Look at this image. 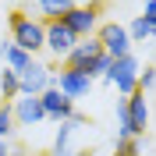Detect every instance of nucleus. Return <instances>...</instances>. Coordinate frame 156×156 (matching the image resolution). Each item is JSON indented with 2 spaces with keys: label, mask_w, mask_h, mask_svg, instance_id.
Segmentation results:
<instances>
[{
  "label": "nucleus",
  "mask_w": 156,
  "mask_h": 156,
  "mask_svg": "<svg viewBox=\"0 0 156 156\" xmlns=\"http://www.w3.org/2000/svg\"><path fill=\"white\" fill-rule=\"evenodd\" d=\"M7 21H11V43L36 57L39 50H43V36H46L43 18H29L25 11H11V18H7Z\"/></svg>",
  "instance_id": "nucleus-1"
},
{
  "label": "nucleus",
  "mask_w": 156,
  "mask_h": 156,
  "mask_svg": "<svg viewBox=\"0 0 156 156\" xmlns=\"http://www.w3.org/2000/svg\"><path fill=\"white\" fill-rule=\"evenodd\" d=\"M138 71H142V60H138L135 53H124V57L110 60V71L103 78H107L110 85H117V96L124 99V96H131L138 89Z\"/></svg>",
  "instance_id": "nucleus-2"
},
{
  "label": "nucleus",
  "mask_w": 156,
  "mask_h": 156,
  "mask_svg": "<svg viewBox=\"0 0 156 156\" xmlns=\"http://www.w3.org/2000/svg\"><path fill=\"white\" fill-rule=\"evenodd\" d=\"M53 85V71L50 64L32 57L25 68H18V96H39V92H46Z\"/></svg>",
  "instance_id": "nucleus-3"
},
{
  "label": "nucleus",
  "mask_w": 156,
  "mask_h": 156,
  "mask_svg": "<svg viewBox=\"0 0 156 156\" xmlns=\"http://www.w3.org/2000/svg\"><path fill=\"white\" fill-rule=\"evenodd\" d=\"M92 36L99 39V46H103V53H107L110 60L124 57V53H131V39H128V29L121 25V21H103V25H96V32Z\"/></svg>",
  "instance_id": "nucleus-4"
},
{
  "label": "nucleus",
  "mask_w": 156,
  "mask_h": 156,
  "mask_svg": "<svg viewBox=\"0 0 156 156\" xmlns=\"http://www.w3.org/2000/svg\"><path fill=\"white\" fill-rule=\"evenodd\" d=\"M43 29H46V36H43V50H50L53 57H68L71 50H75V43H78V36L64 25L60 18H53V21H43Z\"/></svg>",
  "instance_id": "nucleus-5"
},
{
  "label": "nucleus",
  "mask_w": 156,
  "mask_h": 156,
  "mask_svg": "<svg viewBox=\"0 0 156 156\" xmlns=\"http://www.w3.org/2000/svg\"><path fill=\"white\" fill-rule=\"evenodd\" d=\"M99 7H103V4H75L60 21H64L78 39H85V36H92L96 25H99Z\"/></svg>",
  "instance_id": "nucleus-6"
},
{
  "label": "nucleus",
  "mask_w": 156,
  "mask_h": 156,
  "mask_svg": "<svg viewBox=\"0 0 156 156\" xmlns=\"http://www.w3.org/2000/svg\"><path fill=\"white\" fill-rule=\"evenodd\" d=\"M99 57H103V46H99V39H96V36H85V39H78V43H75V50L64 57V68L89 75V68H92Z\"/></svg>",
  "instance_id": "nucleus-7"
},
{
  "label": "nucleus",
  "mask_w": 156,
  "mask_h": 156,
  "mask_svg": "<svg viewBox=\"0 0 156 156\" xmlns=\"http://www.w3.org/2000/svg\"><path fill=\"white\" fill-rule=\"evenodd\" d=\"M53 89H60L68 99H85L89 92H92V78H89V75H82V71L64 68L60 75H53Z\"/></svg>",
  "instance_id": "nucleus-8"
},
{
  "label": "nucleus",
  "mask_w": 156,
  "mask_h": 156,
  "mask_svg": "<svg viewBox=\"0 0 156 156\" xmlns=\"http://www.w3.org/2000/svg\"><path fill=\"white\" fill-rule=\"evenodd\" d=\"M11 114H14V128H36L39 121H46L39 96H18V99H11Z\"/></svg>",
  "instance_id": "nucleus-9"
},
{
  "label": "nucleus",
  "mask_w": 156,
  "mask_h": 156,
  "mask_svg": "<svg viewBox=\"0 0 156 156\" xmlns=\"http://www.w3.org/2000/svg\"><path fill=\"white\" fill-rule=\"evenodd\" d=\"M39 103H43V114H46L50 121H68V117L75 114V99H68L53 85H50L46 92H39Z\"/></svg>",
  "instance_id": "nucleus-10"
},
{
  "label": "nucleus",
  "mask_w": 156,
  "mask_h": 156,
  "mask_svg": "<svg viewBox=\"0 0 156 156\" xmlns=\"http://www.w3.org/2000/svg\"><path fill=\"white\" fill-rule=\"evenodd\" d=\"M124 110H128V121L135 128V135H146L149 128V103H146V92L135 89L131 96H124Z\"/></svg>",
  "instance_id": "nucleus-11"
},
{
  "label": "nucleus",
  "mask_w": 156,
  "mask_h": 156,
  "mask_svg": "<svg viewBox=\"0 0 156 156\" xmlns=\"http://www.w3.org/2000/svg\"><path fill=\"white\" fill-rule=\"evenodd\" d=\"M0 57H4V68H14V71H18V68H25V64L32 60V53H25L21 46H14L11 39H7V43L0 39Z\"/></svg>",
  "instance_id": "nucleus-12"
},
{
  "label": "nucleus",
  "mask_w": 156,
  "mask_h": 156,
  "mask_svg": "<svg viewBox=\"0 0 156 156\" xmlns=\"http://www.w3.org/2000/svg\"><path fill=\"white\" fill-rule=\"evenodd\" d=\"M36 4H39V14H43V21L64 18V14L75 7V0H36Z\"/></svg>",
  "instance_id": "nucleus-13"
},
{
  "label": "nucleus",
  "mask_w": 156,
  "mask_h": 156,
  "mask_svg": "<svg viewBox=\"0 0 156 156\" xmlns=\"http://www.w3.org/2000/svg\"><path fill=\"white\" fill-rule=\"evenodd\" d=\"M124 29H128V39H131V43H146V39L156 36V25H149L142 14H138V18H131V25H124Z\"/></svg>",
  "instance_id": "nucleus-14"
},
{
  "label": "nucleus",
  "mask_w": 156,
  "mask_h": 156,
  "mask_svg": "<svg viewBox=\"0 0 156 156\" xmlns=\"http://www.w3.org/2000/svg\"><path fill=\"white\" fill-rule=\"evenodd\" d=\"M0 96H4V103H7V99H18V71L14 68L0 71Z\"/></svg>",
  "instance_id": "nucleus-15"
},
{
  "label": "nucleus",
  "mask_w": 156,
  "mask_h": 156,
  "mask_svg": "<svg viewBox=\"0 0 156 156\" xmlns=\"http://www.w3.org/2000/svg\"><path fill=\"white\" fill-rule=\"evenodd\" d=\"M14 131V114H11V103H0V138H11Z\"/></svg>",
  "instance_id": "nucleus-16"
},
{
  "label": "nucleus",
  "mask_w": 156,
  "mask_h": 156,
  "mask_svg": "<svg viewBox=\"0 0 156 156\" xmlns=\"http://www.w3.org/2000/svg\"><path fill=\"white\" fill-rule=\"evenodd\" d=\"M153 85H156V68H142V71H138V89L149 92Z\"/></svg>",
  "instance_id": "nucleus-17"
},
{
  "label": "nucleus",
  "mask_w": 156,
  "mask_h": 156,
  "mask_svg": "<svg viewBox=\"0 0 156 156\" xmlns=\"http://www.w3.org/2000/svg\"><path fill=\"white\" fill-rule=\"evenodd\" d=\"M117 153H124V156H138V138H117Z\"/></svg>",
  "instance_id": "nucleus-18"
},
{
  "label": "nucleus",
  "mask_w": 156,
  "mask_h": 156,
  "mask_svg": "<svg viewBox=\"0 0 156 156\" xmlns=\"http://www.w3.org/2000/svg\"><path fill=\"white\" fill-rule=\"evenodd\" d=\"M142 18L149 21V25H156V0H146V14Z\"/></svg>",
  "instance_id": "nucleus-19"
},
{
  "label": "nucleus",
  "mask_w": 156,
  "mask_h": 156,
  "mask_svg": "<svg viewBox=\"0 0 156 156\" xmlns=\"http://www.w3.org/2000/svg\"><path fill=\"white\" fill-rule=\"evenodd\" d=\"M0 156H11V146H7V138H0Z\"/></svg>",
  "instance_id": "nucleus-20"
},
{
  "label": "nucleus",
  "mask_w": 156,
  "mask_h": 156,
  "mask_svg": "<svg viewBox=\"0 0 156 156\" xmlns=\"http://www.w3.org/2000/svg\"><path fill=\"white\" fill-rule=\"evenodd\" d=\"M11 156H21V153H14V149H11Z\"/></svg>",
  "instance_id": "nucleus-21"
},
{
  "label": "nucleus",
  "mask_w": 156,
  "mask_h": 156,
  "mask_svg": "<svg viewBox=\"0 0 156 156\" xmlns=\"http://www.w3.org/2000/svg\"><path fill=\"white\" fill-rule=\"evenodd\" d=\"M114 156H124V153H114Z\"/></svg>",
  "instance_id": "nucleus-22"
}]
</instances>
